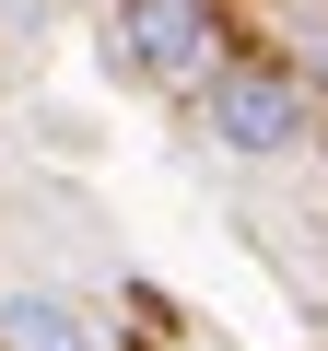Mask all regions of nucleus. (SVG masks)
<instances>
[{"label": "nucleus", "instance_id": "obj_2", "mask_svg": "<svg viewBox=\"0 0 328 351\" xmlns=\"http://www.w3.org/2000/svg\"><path fill=\"white\" fill-rule=\"evenodd\" d=\"M200 117H211L223 152L270 164V152L305 141V82H281V71H211V82H200Z\"/></svg>", "mask_w": 328, "mask_h": 351}, {"label": "nucleus", "instance_id": "obj_3", "mask_svg": "<svg viewBox=\"0 0 328 351\" xmlns=\"http://www.w3.org/2000/svg\"><path fill=\"white\" fill-rule=\"evenodd\" d=\"M0 351H106L71 293H0Z\"/></svg>", "mask_w": 328, "mask_h": 351}, {"label": "nucleus", "instance_id": "obj_1", "mask_svg": "<svg viewBox=\"0 0 328 351\" xmlns=\"http://www.w3.org/2000/svg\"><path fill=\"white\" fill-rule=\"evenodd\" d=\"M211 47H223L211 0H129V12H117V71H129V82H152V94L211 82V71H223Z\"/></svg>", "mask_w": 328, "mask_h": 351}]
</instances>
